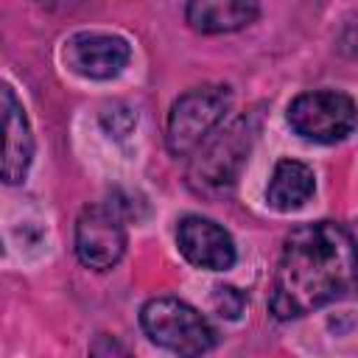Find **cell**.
Returning <instances> with one entry per match:
<instances>
[{
	"mask_svg": "<svg viewBox=\"0 0 358 358\" xmlns=\"http://www.w3.org/2000/svg\"><path fill=\"white\" fill-rule=\"evenodd\" d=\"M358 280V249L336 221L299 224L288 232L268 296L274 319H299L338 296Z\"/></svg>",
	"mask_w": 358,
	"mask_h": 358,
	"instance_id": "6da1fadb",
	"label": "cell"
},
{
	"mask_svg": "<svg viewBox=\"0 0 358 358\" xmlns=\"http://www.w3.org/2000/svg\"><path fill=\"white\" fill-rule=\"evenodd\" d=\"M255 137H257V115H243L229 126H224L221 131L210 134V140H204L196 148V157L190 159L187 168L190 187L204 196L227 193L235 185L241 168L246 165Z\"/></svg>",
	"mask_w": 358,
	"mask_h": 358,
	"instance_id": "7a4b0ae2",
	"label": "cell"
},
{
	"mask_svg": "<svg viewBox=\"0 0 358 358\" xmlns=\"http://www.w3.org/2000/svg\"><path fill=\"white\" fill-rule=\"evenodd\" d=\"M140 327L157 347L179 358H201L215 347L213 324L193 305L176 296L148 299L140 310Z\"/></svg>",
	"mask_w": 358,
	"mask_h": 358,
	"instance_id": "3957f363",
	"label": "cell"
},
{
	"mask_svg": "<svg viewBox=\"0 0 358 358\" xmlns=\"http://www.w3.org/2000/svg\"><path fill=\"white\" fill-rule=\"evenodd\" d=\"M232 103V92L224 84H204L179 95L168 112L165 145L173 157L196 154V148L210 140V134L224 120Z\"/></svg>",
	"mask_w": 358,
	"mask_h": 358,
	"instance_id": "277c9868",
	"label": "cell"
},
{
	"mask_svg": "<svg viewBox=\"0 0 358 358\" xmlns=\"http://www.w3.org/2000/svg\"><path fill=\"white\" fill-rule=\"evenodd\" d=\"M288 123L291 129L313 143H338L344 140L355 123L358 109L350 95L336 90H313L302 92L288 106Z\"/></svg>",
	"mask_w": 358,
	"mask_h": 358,
	"instance_id": "5b68a950",
	"label": "cell"
},
{
	"mask_svg": "<svg viewBox=\"0 0 358 358\" xmlns=\"http://www.w3.org/2000/svg\"><path fill=\"white\" fill-rule=\"evenodd\" d=\"M126 252L123 213L115 204H87L76 221V255L87 268L106 271Z\"/></svg>",
	"mask_w": 358,
	"mask_h": 358,
	"instance_id": "8992f818",
	"label": "cell"
},
{
	"mask_svg": "<svg viewBox=\"0 0 358 358\" xmlns=\"http://www.w3.org/2000/svg\"><path fill=\"white\" fill-rule=\"evenodd\" d=\"M131 48L123 36L112 34H95V31H81L73 34L64 42V64L84 78L106 81L123 73L129 64Z\"/></svg>",
	"mask_w": 358,
	"mask_h": 358,
	"instance_id": "52a82bcc",
	"label": "cell"
},
{
	"mask_svg": "<svg viewBox=\"0 0 358 358\" xmlns=\"http://www.w3.org/2000/svg\"><path fill=\"white\" fill-rule=\"evenodd\" d=\"M176 243L187 263L210 271H227L238 257L232 235L204 215H185L176 227Z\"/></svg>",
	"mask_w": 358,
	"mask_h": 358,
	"instance_id": "ba28073f",
	"label": "cell"
},
{
	"mask_svg": "<svg viewBox=\"0 0 358 358\" xmlns=\"http://www.w3.org/2000/svg\"><path fill=\"white\" fill-rule=\"evenodd\" d=\"M0 98H3V134H6L3 137V182L20 185L34 159V134H31L25 109L8 84H3Z\"/></svg>",
	"mask_w": 358,
	"mask_h": 358,
	"instance_id": "9c48e42d",
	"label": "cell"
},
{
	"mask_svg": "<svg viewBox=\"0 0 358 358\" xmlns=\"http://www.w3.org/2000/svg\"><path fill=\"white\" fill-rule=\"evenodd\" d=\"M260 8L246 0H193L185 6V20L199 34H227L255 22Z\"/></svg>",
	"mask_w": 358,
	"mask_h": 358,
	"instance_id": "30bf717a",
	"label": "cell"
},
{
	"mask_svg": "<svg viewBox=\"0 0 358 358\" xmlns=\"http://www.w3.org/2000/svg\"><path fill=\"white\" fill-rule=\"evenodd\" d=\"M316 190V176L313 171L299 162V159H280L271 171L268 187H266V201L277 213H291L299 210Z\"/></svg>",
	"mask_w": 358,
	"mask_h": 358,
	"instance_id": "8fae6325",
	"label": "cell"
},
{
	"mask_svg": "<svg viewBox=\"0 0 358 358\" xmlns=\"http://www.w3.org/2000/svg\"><path fill=\"white\" fill-rule=\"evenodd\" d=\"M213 308L221 319H241V313L246 308V296L235 285H215L213 288Z\"/></svg>",
	"mask_w": 358,
	"mask_h": 358,
	"instance_id": "7c38bea8",
	"label": "cell"
},
{
	"mask_svg": "<svg viewBox=\"0 0 358 358\" xmlns=\"http://www.w3.org/2000/svg\"><path fill=\"white\" fill-rule=\"evenodd\" d=\"M134 120H137V115H134L129 106H123V103H112V106L103 109V115H101V123H103V129H106L112 137H126V134L134 129Z\"/></svg>",
	"mask_w": 358,
	"mask_h": 358,
	"instance_id": "4fadbf2b",
	"label": "cell"
},
{
	"mask_svg": "<svg viewBox=\"0 0 358 358\" xmlns=\"http://www.w3.org/2000/svg\"><path fill=\"white\" fill-rule=\"evenodd\" d=\"M90 358H131V352L109 333H101L92 344H90Z\"/></svg>",
	"mask_w": 358,
	"mask_h": 358,
	"instance_id": "5bb4252c",
	"label": "cell"
}]
</instances>
